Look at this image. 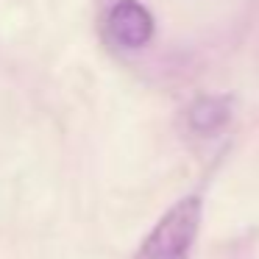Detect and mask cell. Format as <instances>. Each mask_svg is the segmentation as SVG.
I'll list each match as a JSON object with an SVG mask.
<instances>
[{
  "label": "cell",
  "mask_w": 259,
  "mask_h": 259,
  "mask_svg": "<svg viewBox=\"0 0 259 259\" xmlns=\"http://www.w3.org/2000/svg\"><path fill=\"white\" fill-rule=\"evenodd\" d=\"M106 34L114 45L125 48V51H137L151 42L153 17L137 0H120L106 14Z\"/></svg>",
  "instance_id": "obj_2"
},
{
  "label": "cell",
  "mask_w": 259,
  "mask_h": 259,
  "mask_svg": "<svg viewBox=\"0 0 259 259\" xmlns=\"http://www.w3.org/2000/svg\"><path fill=\"white\" fill-rule=\"evenodd\" d=\"M229 120V106L223 98H201L190 109V125L201 134H212Z\"/></svg>",
  "instance_id": "obj_3"
},
{
  "label": "cell",
  "mask_w": 259,
  "mask_h": 259,
  "mask_svg": "<svg viewBox=\"0 0 259 259\" xmlns=\"http://www.w3.org/2000/svg\"><path fill=\"white\" fill-rule=\"evenodd\" d=\"M203 220L201 195H187L176 201L159 223L148 231L142 245L137 248L134 259H190L195 248L198 231Z\"/></svg>",
  "instance_id": "obj_1"
}]
</instances>
